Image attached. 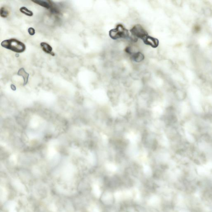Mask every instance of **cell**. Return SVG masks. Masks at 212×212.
Here are the masks:
<instances>
[{
  "label": "cell",
  "mask_w": 212,
  "mask_h": 212,
  "mask_svg": "<svg viewBox=\"0 0 212 212\" xmlns=\"http://www.w3.org/2000/svg\"><path fill=\"white\" fill-rule=\"evenodd\" d=\"M28 32L29 34L30 35H31V36H33V35H35V29L33 28H30L28 30Z\"/></svg>",
  "instance_id": "11"
},
{
  "label": "cell",
  "mask_w": 212,
  "mask_h": 212,
  "mask_svg": "<svg viewBox=\"0 0 212 212\" xmlns=\"http://www.w3.org/2000/svg\"><path fill=\"white\" fill-rule=\"evenodd\" d=\"M142 40L145 44L150 46L152 47L156 48L158 46L159 43L158 40L148 35L143 38Z\"/></svg>",
  "instance_id": "4"
},
{
  "label": "cell",
  "mask_w": 212,
  "mask_h": 212,
  "mask_svg": "<svg viewBox=\"0 0 212 212\" xmlns=\"http://www.w3.org/2000/svg\"><path fill=\"white\" fill-rule=\"evenodd\" d=\"M20 11L23 14L27 16L32 17L33 15V12L26 8L25 7H22L20 9Z\"/></svg>",
  "instance_id": "9"
},
{
  "label": "cell",
  "mask_w": 212,
  "mask_h": 212,
  "mask_svg": "<svg viewBox=\"0 0 212 212\" xmlns=\"http://www.w3.org/2000/svg\"><path fill=\"white\" fill-rule=\"evenodd\" d=\"M8 15H9V12L8 10L4 7H1L0 9V15L1 17L6 18L8 17Z\"/></svg>",
  "instance_id": "10"
},
{
  "label": "cell",
  "mask_w": 212,
  "mask_h": 212,
  "mask_svg": "<svg viewBox=\"0 0 212 212\" xmlns=\"http://www.w3.org/2000/svg\"><path fill=\"white\" fill-rule=\"evenodd\" d=\"M17 75L18 76H21L24 79V86L26 85L28 83V79L29 78V73H28L27 72H26L24 68H22L19 70L18 72H17Z\"/></svg>",
  "instance_id": "6"
},
{
  "label": "cell",
  "mask_w": 212,
  "mask_h": 212,
  "mask_svg": "<svg viewBox=\"0 0 212 212\" xmlns=\"http://www.w3.org/2000/svg\"><path fill=\"white\" fill-rule=\"evenodd\" d=\"M133 60L136 62H140L144 59V55L141 53L136 52L134 53L132 55Z\"/></svg>",
  "instance_id": "8"
},
{
  "label": "cell",
  "mask_w": 212,
  "mask_h": 212,
  "mask_svg": "<svg viewBox=\"0 0 212 212\" xmlns=\"http://www.w3.org/2000/svg\"><path fill=\"white\" fill-rule=\"evenodd\" d=\"M33 3L39 5V6H42L44 8H45L47 9H50L51 6L50 1H41V0H35V1H32Z\"/></svg>",
  "instance_id": "7"
},
{
  "label": "cell",
  "mask_w": 212,
  "mask_h": 212,
  "mask_svg": "<svg viewBox=\"0 0 212 212\" xmlns=\"http://www.w3.org/2000/svg\"><path fill=\"white\" fill-rule=\"evenodd\" d=\"M40 46L42 50L46 54H49L52 56H54V53L53 52V49L52 46L46 42H42L40 43Z\"/></svg>",
  "instance_id": "5"
},
{
  "label": "cell",
  "mask_w": 212,
  "mask_h": 212,
  "mask_svg": "<svg viewBox=\"0 0 212 212\" xmlns=\"http://www.w3.org/2000/svg\"><path fill=\"white\" fill-rule=\"evenodd\" d=\"M2 47L16 53H22L25 51L26 46L24 44L15 39H6L1 43Z\"/></svg>",
  "instance_id": "1"
},
{
  "label": "cell",
  "mask_w": 212,
  "mask_h": 212,
  "mask_svg": "<svg viewBox=\"0 0 212 212\" xmlns=\"http://www.w3.org/2000/svg\"><path fill=\"white\" fill-rule=\"evenodd\" d=\"M109 35L114 40L121 38L127 39L129 37L128 31L121 24L117 25L115 29L111 30L109 32Z\"/></svg>",
  "instance_id": "2"
},
{
  "label": "cell",
  "mask_w": 212,
  "mask_h": 212,
  "mask_svg": "<svg viewBox=\"0 0 212 212\" xmlns=\"http://www.w3.org/2000/svg\"><path fill=\"white\" fill-rule=\"evenodd\" d=\"M130 32L134 37L140 38L142 40L148 35L147 32L140 25H135L131 29Z\"/></svg>",
  "instance_id": "3"
},
{
  "label": "cell",
  "mask_w": 212,
  "mask_h": 212,
  "mask_svg": "<svg viewBox=\"0 0 212 212\" xmlns=\"http://www.w3.org/2000/svg\"><path fill=\"white\" fill-rule=\"evenodd\" d=\"M11 88H12V90H16V87H15V86L14 85H11Z\"/></svg>",
  "instance_id": "12"
}]
</instances>
